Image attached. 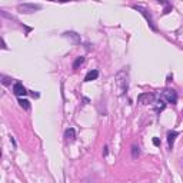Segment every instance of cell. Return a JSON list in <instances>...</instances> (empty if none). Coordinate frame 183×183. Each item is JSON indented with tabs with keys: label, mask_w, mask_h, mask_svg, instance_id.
Here are the masks:
<instances>
[{
	"label": "cell",
	"mask_w": 183,
	"mask_h": 183,
	"mask_svg": "<svg viewBox=\"0 0 183 183\" xmlns=\"http://www.w3.org/2000/svg\"><path fill=\"white\" fill-rule=\"evenodd\" d=\"M114 85H116L119 96H123L127 93L129 90V67L120 69L114 74Z\"/></svg>",
	"instance_id": "6da1fadb"
},
{
	"label": "cell",
	"mask_w": 183,
	"mask_h": 183,
	"mask_svg": "<svg viewBox=\"0 0 183 183\" xmlns=\"http://www.w3.org/2000/svg\"><path fill=\"white\" fill-rule=\"evenodd\" d=\"M136 12H139L144 19H146V22H147V24H149V27L153 30V32H158V26L155 24V20H153V16H152V13L146 9V7H143V6H139V4H133L132 6Z\"/></svg>",
	"instance_id": "7a4b0ae2"
},
{
	"label": "cell",
	"mask_w": 183,
	"mask_h": 183,
	"mask_svg": "<svg viewBox=\"0 0 183 183\" xmlns=\"http://www.w3.org/2000/svg\"><path fill=\"white\" fill-rule=\"evenodd\" d=\"M17 12L23 13V14H32L34 12L42 10V4H34V3H20L17 4Z\"/></svg>",
	"instance_id": "3957f363"
},
{
	"label": "cell",
	"mask_w": 183,
	"mask_h": 183,
	"mask_svg": "<svg viewBox=\"0 0 183 183\" xmlns=\"http://www.w3.org/2000/svg\"><path fill=\"white\" fill-rule=\"evenodd\" d=\"M159 96L162 99H164L166 103H169V105H176L177 103V93L173 89H164V90L160 92Z\"/></svg>",
	"instance_id": "277c9868"
},
{
	"label": "cell",
	"mask_w": 183,
	"mask_h": 183,
	"mask_svg": "<svg viewBox=\"0 0 183 183\" xmlns=\"http://www.w3.org/2000/svg\"><path fill=\"white\" fill-rule=\"evenodd\" d=\"M155 99H156V96L153 94V93H140L139 96H137V103L139 105H143V106H146V105H153V102H155Z\"/></svg>",
	"instance_id": "5b68a950"
},
{
	"label": "cell",
	"mask_w": 183,
	"mask_h": 183,
	"mask_svg": "<svg viewBox=\"0 0 183 183\" xmlns=\"http://www.w3.org/2000/svg\"><path fill=\"white\" fill-rule=\"evenodd\" d=\"M13 93H14L17 97H22V96H26L29 92H27V89L23 86V83H20V82H16V83L13 85Z\"/></svg>",
	"instance_id": "8992f818"
},
{
	"label": "cell",
	"mask_w": 183,
	"mask_h": 183,
	"mask_svg": "<svg viewBox=\"0 0 183 183\" xmlns=\"http://www.w3.org/2000/svg\"><path fill=\"white\" fill-rule=\"evenodd\" d=\"M63 37L70 39L73 45H80V42H82V40H80V34H77L76 32H72V30H70V32H65V33H63Z\"/></svg>",
	"instance_id": "52a82bcc"
},
{
	"label": "cell",
	"mask_w": 183,
	"mask_h": 183,
	"mask_svg": "<svg viewBox=\"0 0 183 183\" xmlns=\"http://www.w3.org/2000/svg\"><path fill=\"white\" fill-rule=\"evenodd\" d=\"M177 136H179V132H176V130H169V132H167V144H169V149H170V150L173 149L175 140H176Z\"/></svg>",
	"instance_id": "ba28073f"
},
{
	"label": "cell",
	"mask_w": 183,
	"mask_h": 183,
	"mask_svg": "<svg viewBox=\"0 0 183 183\" xmlns=\"http://www.w3.org/2000/svg\"><path fill=\"white\" fill-rule=\"evenodd\" d=\"M153 105H155V112H156V113H160V112H163V110H164V107H166V105H167V103H166V100H164V99H162V97L159 96V99H158V100H155V102H153Z\"/></svg>",
	"instance_id": "9c48e42d"
},
{
	"label": "cell",
	"mask_w": 183,
	"mask_h": 183,
	"mask_svg": "<svg viewBox=\"0 0 183 183\" xmlns=\"http://www.w3.org/2000/svg\"><path fill=\"white\" fill-rule=\"evenodd\" d=\"M97 77H99V70L93 69V70H90V72L85 76V80H83V82H92V80H96Z\"/></svg>",
	"instance_id": "30bf717a"
},
{
	"label": "cell",
	"mask_w": 183,
	"mask_h": 183,
	"mask_svg": "<svg viewBox=\"0 0 183 183\" xmlns=\"http://www.w3.org/2000/svg\"><path fill=\"white\" fill-rule=\"evenodd\" d=\"M65 139H66L67 142H73V140L76 139V130H74L73 127L66 129V132H65Z\"/></svg>",
	"instance_id": "8fae6325"
},
{
	"label": "cell",
	"mask_w": 183,
	"mask_h": 183,
	"mask_svg": "<svg viewBox=\"0 0 183 183\" xmlns=\"http://www.w3.org/2000/svg\"><path fill=\"white\" fill-rule=\"evenodd\" d=\"M159 3L162 4H164V9H163V14H167V13H170L172 10H173V6H172V3H169L167 0H158Z\"/></svg>",
	"instance_id": "7c38bea8"
},
{
	"label": "cell",
	"mask_w": 183,
	"mask_h": 183,
	"mask_svg": "<svg viewBox=\"0 0 183 183\" xmlns=\"http://www.w3.org/2000/svg\"><path fill=\"white\" fill-rule=\"evenodd\" d=\"M19 106L22 107V109H24V110H30V102L27 100V99H19Z\"/></svg>",
	"instance_id": "4fadbf2b"
},
{
	"label": "cell",
	"mask_w": 183,
	"mask_h": 183,
	"mask_svg": "<svg viewBox=\"0 0 183 183\" xmlns=\"http://www.w3.org/2000/svg\"><path fill=\"white\" fill-rule=\"evenodd\" d=\"M85 63V57L83 56H79V57H76V60L73 62V69L76 70V69H79L82 65Z\"/></svg>",
	"instance_id": "5bb4252c"
},
{
	"label": "cell",
	"mask_w": 183,
	"mask_h": 183,
	"mask_svg": "<svg viewBox=\"0 0 183 183\" xmlns=\"http://www.w3.org/2000/svg\"><path fill=\"white\" fill-rule=\"evenodd\" d=\"M130 152H132V158H133V159L140 158V147H139V146L133 144V146H132V149H130Z\"/></svg>",
	"instance_id": "9a60e30c"
},
{
	"label": "cell",
	"mask_w": 183,
	"mask_h": 183,
	"mask_svg": "<svg viewBox=\"0 0 183 183\" xmlns=\"http://www.w3.org/2000/svg\"><path fill=\"white\" fill-rule=\"evenodd\" d=\"M0 79H1V85H4V86L12 85V77H9V76H6V74H1Z\"/></svg>",
	"instance_id": "2e32d148"
},
{
	"label": "cell",
	"mask_w": 183,
	"mask_h": 183,
	"mask_svg": "<svg viewBox=\"0 0 183 183\" xmlns=\"http://www.w3.org/2000/svg\"><path fill=\"white\" fill-rule=\"evenodd\" d=\"M30 96H32L33 99H39V97H40V94H39L37 92H30Z\"/></svg>",
	"instance_id": "e0dca14e"
},
{
	"label": "cell",
	"mask_w": 183,
	"mask_h": 183,
	"mask_svg": "<svg viewBox=\"0 0 183 183\" xmlns=\"http://www.w3.org/2000/svg\"><path fill=\"white\" fill-rule=\"evenodd\" d=\"M107 155H109V146H107V144H106V146H105V147H103V156H105V158H106V156H107Z\"/></svg>",
	"instance_id": "ac0fdd59"
},
{
	"label": "cell",
	"mask_w": 183,
	"mask_h": 183,
	"mask_svg": "<svg viewBox=\"0 0 183 183\" xmlns=\"http://www.w3.org/2000/svg\"><path fill=\"white\" fill-rule=\"evenodd\" d=\"M153 144H155V146H160L159 137H153Z\"/></svg>",
	"instance_id": "d6986e66"
},
{
	"label": "cell",
	"mask_w": 183,
	"mask_h": 183,
	"mask_svg": "<svg viewBox=\"0 0 183 183\" xmlns=\"http://www.w3.org/2000/svg\"><path fill=\"white\" fill-rule=\"evenodd\" d=\"M10 142H12V144H13V147L16 149V147H17V143H16V140H14V137H13V136H10Z\"/></svg>",
	"instance_id": "ffe728a7"
},
{
	"label": "cell",
	"mask_w": 183,
	"mask_h": 183,
	"mask_svg": "<svg viewBox=\"0 0 183 183\" xmlns=\"http://www.w3.org/2000/svg\"><path fill=\"white\" fill-rule=\"evenodd\" d=\"M1 47H3L4 50H7V45H6V42H4V39H1Z\"/></svg>",
	"instance_id": "44dd1931"
},
{
	"label": "cell",
	"mask_w": 183,
	"mask_h": 183,
	"mask_svg": "<svg viewBox=\"0 0 183 183\" xmlns=\"http://www.w3.org/2000/svg\"><path fill=\"white\" fill-rule=\"evenodd\" d=\"M85 49H86L87 52H90V43H86V45H85Z\"/></svg>",
	"instance_id": "7402d4cb"
},
{
	"label": "cell",
	"mask_w": 183,
	"mask_h": 183,
	"mask_svg": "<svg viewBox=\"0 0 183 183\" xmlns=\"http://www.w3.org/2000/svg\"><path fill=\"white\" fill-rule=\"evenodd\" d=\"M83 102H85L83 105H87V103H89V99H87V97H83Z\"/></svg>",
	"instance_id": "603a6c76"
},
{
	"label": "cell",
	"mask_w": 183,
	"mask_h": 183,
	"mask_svg": "<svg viewBox=\"0 0 183 183\" xmlns=\"http://www.w3.org/2000/svg\"><path fill=\"white\" fill-rule=\"evenodd\" d=\"M172 79H173V74H169V77H167V82H172Z\"/></svg>",
	"instance_id": "cb8c5ba5"
},
{
	"label": "cell",
	"mask_w": 183,
	"mask_h": 183,
	"mask_svg": "<svg viewBox=\"0 0 183 183\" xmlns=\"http://www.w3.org/2000/svg\"><path fill=\"white\" fill-rule=\"evenodd\" d=\"M59 1H62V3H66V1H70V0H59Z\"/></svg>",
	"instance_id": "d4e9b609"
},
{
	"label": "cell",
	"mask_w": 183,
	"mask_h": 183,
	"mask_svg": "<svg viewBox=\"0 0 183 183\" xmlns=\"http://www.w3.org/2000/svg\"><path fill=\"white\" fill-rule=\"evenodd\" d=\"M49 1H54V0H49Z\"/></svg>",
	"instance_id": "484cf974"
},
{
	"label": "cell",
	"mask_w": 183,
	"mask_h": 183,
	"mask_svg": "<svg viewBox=\"0 0 183 183\" xmlns=\"http://www.w3.org/2000/svg\"><path fill=\"white\" fill-rule=\"evenodd\" d=\"M182 116H183V110H182Z\"/></svg>",
	"instance_id": "4316f807"
},
{
	"label": "cell",
	"mask_w": 183,
	"mask_h": 183,
	"mask_svg": "<svg viewBox=\"0 0 183 183\" xmlns=\"http://www.w3.org/2000/svg\"><path fill=\"white\" fill-rule=\"evenodd\" d=\"M182 160H183V159H182Z\"/></svg>",
	"instance_id": "83f0119b"
}]
</instances>
